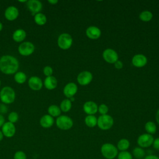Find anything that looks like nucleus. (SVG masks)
<instances>
[{
    "instance_id": "obj_29",
    "label": "nucleus",
    "mask_w": 159,
    "mask_h": 159,
    "mask_svg": "<svg viewBox=\"0 0 159 159\" xmlns=\"http://www.w3.org/2000/svg\"><path fill=\"white\" fill-rule=\"evenodd\" d=\"M145 129L147 131V134L152 135L156 132L157 126L154 122L152 121H148L145 125Z\"/></svg>"
},
{
    "instance_id": "obj_5",
    "label": "nucleus",
    "mask_w": 159,
    "mask_h": 159,
    "mask_svg": "<svg viewBox=\"0 0 159 159\" xmlns=\"http://www.w3.org/2000/svg\"><path fill=\"white\" fill-rule=\"evenodd\" d=\"M56 125L60 129L66 130L72 127L73 122L70 117L62 115L58 116L56 119Z\"/></svg>"
},
{
    "instance_id": "obj_31",
    "label": "nucleus",
    "mask_w": 159,
    "mask_h": 159,
    "mask_svg": "<svg viewBox=\"0 0 159 159\" xmlns=\"http://www.w3.org/2000/svg\"><path fill=\"white\" fill-rule=\"evenodd\" d=\"M117 157V159H132V154L127 150L120 152Z\"/></svg>"
},
{
    "instance_id": "obj_14",
    "label": "nucleus",
    "mask_w": 159,
    "mask_h": 159,
    "mask_svg": "<svg viewBox=\"0 0 159 159\" xmlns=\"http://www.w3.org/2000/svg\"><path fill=\"white\" fill-rule=\"evenodd\" d=\"M2 132L6 137H12L16 133V127L14 124L10 122H4L2 126Z\"/></svg>"
},
{
    "instance_id": "obj_44",
    "label": "nucleus",
    "mask_w": 159,
    "mask_h": 159,
    "mask_svg": "<svg viewBox=\"0 0 159 159\" xmlns=\"http://www.w3.org/2000/svg\"><path fill=\"white\" fill-rule=\"evenodd\" d=\"M2 28H3V25H2V22H0V32L2 30Z\"/></svg>"
},
{
    "instance_id": "obj_28",
    "label": "nucleus",
    "mask_w": 159,
    "mask_h": 159,
    "mask_svg": "<svg viewBox=\"0 0 159 159\" xmlns=\"http://www.w3.org/2000/svg\"><path fill=\"white\" fill-rule=\"evenodd\" d=\"M61 111L63 112H66L69 111L71 108V102L69 99H63L60 103V107Z\"/></svg>"
},
{
    "instance_id": "obj_24",
    "label": "nucleus",
    "mask_w": 159,
    "mask_h": 159,
    "mask_svg": "<svg viewBox=\"0 0 159 159\" xmlns=\"http://www.w3.org/2000/svg\"><path fill=\"white\" fill-rule=\"evenodd\" d=\"M130 147V142L126 139H122L117 142V148L121 151H126Z\"/></svg>"
},
{
    "instance_id": "obj_12",
    "label": "nucleus",
    "mask_w": 159,
    "mask_h": 159,
    "mask_svg": "<svg viewBox=\"0 0 159 159\" xmlns=\"http://www.w3.org/2000/svg\"><path fill=\"white\" fill-rule=\"evenodd\" d=\"M19 14V11L17 7L14 6H10L6 8L4 12V16L6 19L9 21L16 20Z\"/></svg>"
},
{
    "instance_id": "obj_39",
    "label": "nucleus",
    "mask_w": 159,
    "mask_h": 159,
    "mask_svg": "<svg viewBox=\"0 0 159 159\" xmlns=\"http://www.w3.org/2000/svg\"><path fill=\"white\" fill-rule=\"evenodd\" d=\"M144 159H159V157L154 155H149L145 157Z\"/></svg>"
},
{
    "instance_id": "obj_32",
    "label": "nucleus",
    "mask_w": 159,
    "mask_h": 159,
    "mask_svg": "<svg viewBox=\"0 0 159 159\" xmlns=\"http://www.w3.org/2000/svg\"><path fill=\"white\" fill-rule=\"evenodd\" d=\"M7 118H8L9 122L14 124V123H16L18 120L19 114L17 112H16L15 111H12L9 114Z\"/></svg>"
},
{
    "instance_id": "obj_40",
    "label": "nucleus",
    "mask_w": 159,
    "mask_h": 159,
    "mask_svg": "<svg viewBox=\"0 0 159 159\" xmlns=\"http://www.w3.org/2000/svg\"><path fill=\"white\" fill-rule=\"evenodd\" d=\"M5 122V119L4 116L0 114V127L2 126V125L4 124Z\"/></svg>"
},
{
    "instance_id": "obj_22",
    "label": "nucleus",
    "mask_w": 159,
    "mask_h": 159,
    "mask_svg": "<svg viewBox=\"0 0 159 159\" xmlns=\"http://www.w3.org/2000/svg\"><path fill=\"white\" fill-rule=\"evenodd\" d=\"M34 19L35 22L39 25H43L47 22V17L42 12H39L35 14Z\"/></svg>"
},
{
    "instance_id": "obj_26",
    "label": "nucleus",
    "mask_w": 159,
    "mask_h": 159,
    "mask_svg": "<svg viewBox=\"0 0 159 159\" xmlns=\"http://www.w3.org/2000/svg\"><path fill=\"white\" fill-rule=\"evenodd\" d=\"M97 118L93 115H88L85 117V124L89 127H94L97 125Z\"/></svg>"
},
{
    "instance_id": "obj_47",
    "label": "nucleus",
    "mask_w": 159,
    "mask_h": 159,
    "mask_svg": "<svg viewBox=\"0 0 159 159\" xmlns=\"http://www.w3.org/2000/svg\"><path fill=\"white\" fill-rule=\"evenodd\" d=\"M1 80H0V86H1Z\"/></svg>"
},
{
    "instance_id": "obj_4",
    "label": "nucleus",
    "mask_w": 159,
    "mask_h": 159,
    "mask_svg": "<svg viewBox=\"0 0 159 159\" xmlns=\"http://www.w3.org/2000/svg\"><path fill=\"white\" fill-rule=\"evenodd\" d=\"M114 124L113 118L107 114L101 115L98 119L97 125L99 129L103 130H108L112 127Z\"/></svg>"
},
{
    "instance_id": "obj_18",
    "label": "nucleus",
    "mask_w": 159,
    "mask_h": 159,
    "mask_svg": "<svg viewBox=\"0 0 159 159\" xmlns=\"http://www.w3.org/2000/svg\"><path fill=\"white\" fill-rule=\"evenodd\" d=\"M101 34V30L96 26H90L86 30V35L91 39H97Z\"/></svg>"
},
{
    "instance_id": "obj_46",
    "label": "nucleus",
    "mask_w": 159,
    "mask_h": 159,
    "mask_svg": "<svg viewBox=\"0 0 159 159\" xmlns=\"http://www.w3.org/2000/svg\"><path fill=\"white\" fill-rule=\"evenodd\" d=\"M70 100L71 101H71H74V100H75L74 97H71V98H70Z\"/></svg>"
},
{
    "instance_id": "obj_7",
    "label": "nucleus",
    "mask_w": 159,
    "mask_h": 159,
    "mask_svg": "<svg viewBox=\"0 0 159 159\" xmlns=\"http://www.w3.org/2000/svg\"><path fill=\"white\" fill-rule=\"evenodd\" d=\"M35 51L34 45L29 41L22 42L18 47V52L22 56H29Z\"/></svg>"
},
{
    "instance_id": "obj_16",
    "label": "nucleus",
    "mask_w": 159,
    "mask_h": 159,
    "mask_svg": "<svg viewBox=\"0 0 159 159\" xmlns=\"http://www.w3.org/2000/svg\"><path fill=\"white\" fill-rule=\"evenodd\" d=\"M132 65L136 67H143L147 63V57L142 54H137L133 57L132 60Z\"/></svg>"
},
{
    "instance_id": "obj_13",
    "label": "nucleus",
    "mask_w": 159,
    "mask_h": 159,
    "mask_svg": "<svg viewBox=\"0 0 159 159\" xmlns=\"http://www.w3.org/2000/svg\"><path fill=\"white\" fill-rule=\"evenodd\" d=\"M28 85L31 89L34 91H39L43 86V83L41 78L39 77L32 76L30 77L28 80Z\"/></svg>"
},
{
    "instance_id": "obj_9",
    "label": "nucleus",
    "mask_w": 159,
    "mask_h": 159,
    "mask_svg": "<svg viewBox=\"0 0 159 159\" xmlns=\"http://www.w3.org/2000/svg\"><path fill=\"white\" fill-rule=\"evenodd\" d=\"M27 7L29 11L32 15H35L39 12L42 9V4L39 0H29L27 1Z\"/></svg>"
},
{
    "instance_id": "obj_15",
    "label": "nucleus",
    "mask_w": 159,
    "mask_h": 159,
    "mask_svg": "<svg viewBox=\"0 0 159 159\" xmlns=\"http://www.w3.org/2000/svg\"><path fill=\"white\" fill-rule=\"evenodd\" d=\"M78 91L77 85L74 83H68L63 88V94L67 98L74 97Z\"/></svg>"
},
{
    "instance_id": "obj_20",
    "label": "nucleus",
    "mask_w": 159,
    "mask_h": 159,
    "mask_svg": "<svg viewBox=\"0 0 159 159\" xmlns=\"http://www.w3.org/2000/svg\"><path fill=\"white\" fill-rule=\"evenodd\" d=\"M43 84L48 90L54 89L57 86V80L53 76H47L44 80Z\"/></svg>"
},
{
    "instance_id": "obj_19",
    "label": "nucleus",
    "mask_w": 159,
    "mask_h": 159,
    "mask_svg": "<svg viewBox=\"0 0 159 159\" xmlns=\"http://www.w3.org/2000/svg\"><path fill=\"white\" fill-rule=\"evenodd\" d=\"M54 124V119L49 114L43 115L40 119V124L43 128L51 127Z\"/></svg>"
},
{
    "instance_id": "obj_45",
    "label": "nucleus",
    "mask_w": 159,
    "mask_h": 159,
    "mask_svg": "<svg viewBox=\"0 0 159 159\" xmlns=\"http://www.w3.org/2000/svg\"><path fill=\"white\" fill-rule=\"evenodd\" d=\"M18 1L20 2H27V1H26V0H23V1H22V0H19Z\"/></svg>"
},
{
    "instance_id": "obj_8",
    "label": "nucleus",
    "mask_w": 159,
    "mask_h": 159,
    "mask_svg": "<svg viewBox=\"0 0 159 159\" xmlns=\"http://www.w3.org/2000/svg\"><path fill=\"white\" fill-rule=\"evenodd\" d=\"M153 136L149 134H143L137 139V144L141 148H147L150 147L153 142Z\"/></svg>"
},
{
    "instance_id": "obj_6",
    "label": "nucleus",
    "mask_w": 159,
    "mask_h": 159,
    "mask_svg": "<svg viewBox=\"0 0 159 159\" xmlns=\"http://www.w3.org/2000/svg\"><path fill=\"white\" fill-rule=\"evenodd\" d=\"M73 43L72 37L67 33H63L58 36L57 43L58 47L62 50L70 48Z\"/></svg>"
},
{
    "instance_id": "obj_17",
    "label": "nucleus",
    "mask_w": 159,
    "mask_h": 159,
    "mask_svg": "<svg viewBox=\"0 0 159 159\" xmlns=\"http://www.w3.org/2000/svg\"><path fill=\"white\" fill-rule=\"evenodd\" d=\"M84 111L89 115H93L98 111V107L97 104L91 101L86 102L83 105Z\"/></svg>"
},
{
    "instance_id": "obj_37",
    "label": "nucleus",
    "mask_w": 159,
    "mask_h": 159,
    "mask_svg": "<svg viewBox=\"0 0 159 159\" xmlns=\"http://www.w3.org/2000/svg\"><path fill=\"white\" fill-rule=\"evenodd\" d=\"M152 145L155 149L159 150V138H157V139H154Z\"/></svg>"
},
{
    "instance_id": "obj_33",
    "label": "nucleus",
    "mask_w": 159,
    "mask_h": 159,
    "mask_svg": "<svg viewBox=\"0 0 159 159\" xmlns=\"http://www.w3.org/2000/svg\"><path fill=\"white\" fill-rule=\"evenodd\" d=\"M98 111L101 114L106 115L108 112V107L104 104H101L98 107Z\"/></svg>"
},
{
    "instance_id": "obj_25",
    "label": "nucleus",
    "mask_w": 159,
    "mask_h": 159,
    "mask_svg": "<svg viewBox=\"0 0 159 159\" xmlns=\"http://www.w3.org/2000/svg\"><path fill=\"white\" fill-rule=\"evenodd\" d=\"M14 80L19 84H23L27 80V75L23 71H17L14 76Z\"/></svg>"
},
{
    "instance_id": "obj_2",
    "label": "nucleus",
    "mask_w": 159,
    "mask_h": 159,
    "mask_svg": "<svg viewBox=\"0 0 159 159\" xmlns=\"http://www.w3.org/2000/svg\"><path fill=\"white\" fill-rule=\"evenodd\" d=\"M16 93L10 86H4L0 91V99L5 104L12 103L15 101Z\"/></svg>"
},
{
    "instance_id": "obj_10",
    "label": "nucleus",
    "mask_w": 159,
    "mask_h": 159,
    "mask_svg": "<svg viewBox=\"0 0 159 159\" xmlns=\"http://www.w3.org/2000/svg\"><path fill=\"white\" fill-rule=\"evenodd\" d=\"M102 57L106 61L109 63H114L118 60V54L111 48L106 49L102 53Z\"/></svg>"
},
{
    "instance_id": "obj_43",
    "label": "nucleus",
    "mask_w": 159,
    "mask_h": 159,
    "mask_svg": "<svg viewBox=\"0 0 159 159\" xmlns=\"http://www.w3.org/2000/svg\"><path fill=\"white\" fill-rule=\"evenodd\" d=\"M3 137H4V135H3L2 132V131L0 130V141H1L2 140Z\"/></svg>"
},
{
    "instance_id": "obj_23",
    "label": "nucleus",
    "mask_w": 159,
    "mask_h": 159,
    "mask_svg": "<svg viewBox=\"0 0 159 159\" xmlns=\"http://www.w3.org/2000/svg\"><path fill=\"white\" fill-rule=\"evenodd\" d=\"M48 113L52 117H58L61 114V109L60 107L57 105L52 104L48 107Z\"/></svg>"
},
{
    "instance_id": "obj_27",
    "label": "nucleus",
    "mask_w": 159,
    "mask_h": 159,
    "mask_svg": "<svg viewBox=\"0 0 159 159\" xmlns=\"http://www.w3.org/2000/svg\"><path fill=\"white\" fill-rule=\"evenodd\" d=\"M132 155L137 159H142L145 157V152L142 148L136 147L132 150Z\"/></svg>"
},
{
    "instance_id": "obj_36",
    "label": "nucleus",
    "mask_w": 159,
    "mask_h": 159,
    "mask_svg": "<svg viewBox=\"0 0 159 159\" xmlns=\"http://www.w3.org/2000/svg\"><path fill=\"white\" fill-rule=\"evenodd\" d=\"M8 111V107L6 106V104L4 103H1L0 104V114H4L7 112Z\"/></svg>"
},
{
    "instance_id": "obj_30",
    "label": "nucleus",
    "mask_w": 159,
    "mask_h": 159,
    "mask_svg": "<svg viewBox=\"0 0 159 159\" xmlns=\"http://www.w3.org/2000/svg\"><path fill=\"white\" fill-rule=\"evenodd\" d=\"M152 17H153V14L149 11H142L139 15L140 19L142 21H144V22L150 21L152 19Z\"/></svg>"
},
{
    "instance_id": "obj_34",
    "label": "nucleus",
    "mask_w": 159,
    "mask_h": 159,
    "mask_svg": "<svg viewBox=\"0 0 159 159\" xmlns=\"http://www.w3.org/2000/svg\"><path fill=\"white\" fill-rule=\"evenodd\" d=\"M14 159H26V155L22 151H17L14 154Z\"/></svg>"
},
{
    "instance_id": "obj_38",
    "label": "nucleus",
    "mask_w": 159,
    "mask_h": 159,
    "mask_svg": "<svg viewBox=\"0 0 159 159\" xmlns=\"http://www.w3.org/2000/svg\"><path fill=\"white\" fill-rule=\"evenodd\" d=\"M114 66L116 69L117 70H120L123 67V63L122 61L117 60L116 62L114 63Z\"/></svg>"
},
{
    "instance_id": "obj_35",
    "label": "nucleus",
    "mask_w": 159,
    "mask_h": 159,
    "mask_svg": "<svg viewBox=\"0 0 159 159\" xmlns=\"http://www.w3.org/2000/svg\"><path fill=\"white\" fill-rule=\"evenodd\" d=\"M43 73L46 76H52L53 73V69L50 66H45L43 69Z\"/></svg>"
},
{
    "instance_id": "obj_41",
    "label": "nucleus",
    "mask_w": 159,
    "mask_h": 159,
    "mask_svg": "<svg viewBox=\"0 0 159 159\" xmlns=\"http://www.w3.org/2000/svg\"><path fill=\"white\" fill-rule=\"evenodd\" d=\"M48 2L51 4H57L58 1V0H48Z\"/></svg>"
},
{
    "instance_id": "obj_11",
    "label": "nucleus",
    "mask_w": 159,
    "mask_h": 159,
    "mask_svg": "<svg viewBox=\"0 0 159 159\" xmlns=\"http://www.w3.org/2000/svg\"><path fill=\"white\" fill-rule=\"evenodd\" d=\"M93 80V75L88 71L81 72L77 76V81L80 85L86 86L91 83Z\"/></svg>"
},
{
    "instance_id": "obj_21",
    "label": "nucleus",
    "mask_w": 159,
    "mask_h": 159,
    "mask_svg": "<svg viewBox=\"0 0 159 159\" xmlns=\"http://www.w3.org/2000/svg\"><path fill=\"white\" fill-rule=\"evenodd\" d=\"M25 37L26 32L22 29H17L12 34V39L16 42H22Z\"/></svg>"
},
{
    "instance_id": "obj_1",
    "label": "nucleus",
    "mask_w": 159,
    "mask_h": 159,
    "mask_svg": "<svg viewBox=\"0 0 159 159\" xmlns=\"http://www.w3.org/2000/svg\"><path fill=\"white\" fill-rule=\"evenodd\" d=\"M19 66V61L14 56L5 55L0 58V71L6 75L16 73Z\"/></svg>"
},
{
    "instance_id": "obj_42",
    "label": "nucleus",
    "mask_w": 159,
    "mask_h": 159,
    "mask_svg": "<svg viewBox=\"0 0 159 159\" xmlns=\"http://www.w3.org/2000/svg\"><path fill=\"white\" fill-rule=\"evenodd\" d=\"M156 120H157V123L159 124V109L158 110V111L157 112V114H156Z\"/></svg>"
},
{
    "instance_id": "obj_3",
    "label": "nucleus",
    "mask_w": 159,
    "mask_h": 159,
    "mask_svg": "<svg viewBox=\"0 0 159 159\" xmlns=\"http://www.w3.org/2000/svg\"><path fill=\"white\" fill-rule=\"evenodd\" d=\"M101 153L106 159H114L118 155V150L113 144L106 143L101 146Z\"/></svg>"
}]
</instances>
